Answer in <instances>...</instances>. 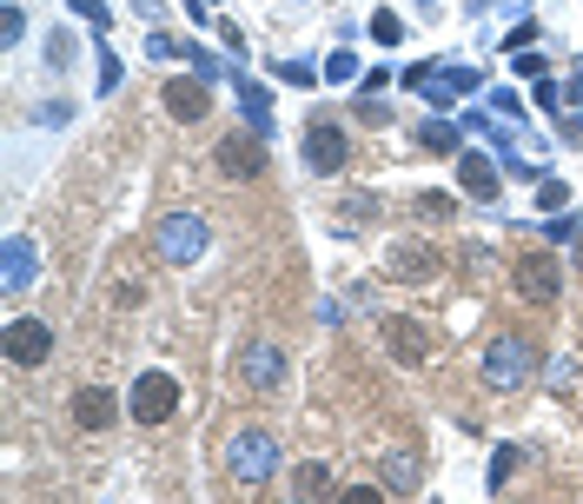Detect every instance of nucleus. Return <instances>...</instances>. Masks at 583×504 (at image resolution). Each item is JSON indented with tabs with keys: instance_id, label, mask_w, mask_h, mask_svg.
Listing matches in <instances>:
<instances>
[{
	"instance_id": "nucleus-1",
	"label": "nucleus",
	"mask_w": 583,
	"mask_h": 504,
	"mask_svg": "<svg viewBox=\"0 0 583 504\" xmlns=\"http://www.w3.org/2000/svg\"><path fill=\"white\" fill-rule=\"evenodd\" d=\"M531 365H537V346L524 339V332H497L477 372H484V392H524Z\"/></svg>"
},
{
	"instance_id": "nucleus-2",
	"label": "nucleus",
	"mask_w": 583,
	"mask_h": 504,
	"mask_svg": "<svg viewBox=\"0 0 583 504\" xmlns=\"http://www.w3.org/2000/svg\"><path fill=\"white\" fill-rule=\"evenodd\" d=\"M153 245H159V260H166V266H193V260H206L212 226H206L199 213H166V219L153 226Z\"/></svg>"
},
{
	"instance_id": "nucleus-3",
	"label": "nucleus",
	"mask_w": 583,
	"mask_h": 504,
	"mask_svg": "<svg viewBox=\"0 0 583 504\" xmlns=\"http://www.w3.org/2000/svg\"><path fill=\"white\" fill-rule=\"evenodd\" d=\"M226 471H232L239 484H266V478L279 471V445H272V432L239 425V432H232V445H226Z\"/></svg>"
},
{
	"instance_id": "nucleus-4",
	"label": "nucleus",
	"mask_w": 583,
	"mask_h": 504,
	"mask_svg": "<svg viewBox=\"0 0 583 504\" xmlns=\"http://www.w3.org/2000/svg\"><path fill=\"white\" fill-rule=\"evenodd\" d=\"M511 292L531 299V305H550L563 292V266H557V252H518V266H511Z\"/></svg>"
},
{
	"instance_id": "nucleus-5",
	"label": "nucleus",
	"mask_w": 583,
	"mask_h": 504,
	"mask_svg": "<svg viewBox=\"0 0 583 504\" xmlns=\"http://www.w3.org/2000/svg\"><path fill=\"white\" fill-rule=\"evenodd\" d=\"M126 411L139 418V425H166V418L180 411V385H173V372H139V379H133Z\"/></svg>"
},
{
	"instance_id": "nucleus-6",
	"label": "nucleus",
	"mask_w": 583,
	"mask_h": 504,
	"mask_svg": "<svg viewBox=\"0 0 583 504\" xmlns=\"http://www.w3.org/2000/svg\"><path fill=\"white\" fill-rule=\"evenodd\" d=\"M212 159L226 180H266V133H226L212 146Z\"/></svg>"
},
{
	"instance_id": "nucleus-7",
	"label": "nucleus",
	"mask_w": 583,
	"mask_h": 504,
	"mask_svg": "<svg viewBox=\"0 0 583 504\" xmlns=\"http://www.w3.org/2000/svg\"><path fill=\"white\" fill-rule=\"evenodd\" d=\"M345 159H352V140L339 120H305V166L312 173H345Z\"/></svg>"
},
{
	"instance_id": "nucleus-8",
	"label": "nucleus",
	"mask_w": 583,
	"mask_h": 504,
	"mask_svg": "<svg viewBox=\"0 0 583 504\" xmlns=\"http://www.w3.org/2000/svg\"><path fill=\"white\" fill-rule=\"evenodd\" d=\"M212 80H193V73H173V80H166V87H159V107L166 113H173L180 127H199L206 120V107H212Z\"/></svg>"
},
{
	"instance_id": "nucleus-9",
	"label": "nucleus",
	"mask_w": 583,
	"mask_h": 504,
	"mask_svg": "<svg viewBox=\"0 0 583 504\" xmlns=\"http://www.w3.org/2000/svg\"><path fill=\"white\" fill-rule=\"evenodd\" d=\"M8 359L14 365H47L53 359V325L47 319H14L8 325Z\"/></svg>"
},
{
	"instance_id": "nucleus-10",
	"label": "nucleus",
	"mask_w": 583,
	"mask_h": 504,
	"mask_svg": "<svg viewBox=\"0 0 583 504\" xmlns=\"http://www.w3.org/2000/svg\"><path fill=\"white\" fill-rule=\"evenodd\" d=\"M239 379L253 385V392H279V379H286V359H279V346L272 339H253L239 352Z\"/></svg>"
},
{
	"instance_id": "nucleus-11",
	"label": "nucleus",
	"mask_w": 583,
	"mask_h": 504,
	"mask_svg": "<svg viewBox=\"0 0 583 504\" xmlns=\"http://www.w3.org/2000/svg\"><path fill=\"white\" fill-rule=\"evenodd\" d=\"M385 346H391L398 365H425V359H432V332H425L418 319H398V312H391V319H385Z\"/></svg>"
},
{
	"instance_id": "nucleus-12",
	"label": "nucleus",
	"mask_w": 583,
	"mask_h": 504,
	"mask_svg": "<svg viewBox=\"0 0 583 504\" xmlns=\"http://www.w3.org/2000/svg\"><path fill=\"white\" fill-rule=\"evenodd\" d=\"M113 418H120V398H113L107 385H80V392H73V425H80V432H107Z\"/></svg>"
},
{
	"instance_id": "nucleus-13",
	"label": "nucleus",
	"mask_w": 583,
	"mask_h": 504,
	"mask_svg": "<svg viewBox=\"0 0 583 504\" xmlns=\"http://www.w3.org/2000/svg\"><path fill=\"white\" fill-rule=\"evenodd\" d=\"M497 187H505V180H497V166H490L484 153H458V193H464V200L490 206V200H497Z\"/></svg>"
},
{
	"instance_id": "nucleus-14",
	"label": "nucleus",
	"mask_w": 583,
	"mask_h": 504,
	"mask_svg": "<svg viewBox=\"0 0 583 504\" xmlns=\"http://www.w3.org/2000/svg\"><path fill=\"white\" fill-rule=\"evenodd\" d=\"M27 286H34V245L8 239V292H27Z\"/></svg>"
},
{
	"instance_id": "nucleus-15",
	"label": "nucleus",
	"mask_w": 583,
	"mask_h": 504,
	"mask_svg": "<svg viewBox=\"0 0 583 504\" xmlns=\"http://www.w3.org/2000/svg\"><path fill=\"white\" fill-rule=\"evenodd\" d=\"M418 146H425V153H458V127H451V120H425V127H418Z\"/></svg>"
},
{
	"instance_id": "nucleus-16",
	"label": "nucleus",
	"mask_w": 583,
	"mask_h": 504,
	"mask_svg": "<svg viewBox=\"0 0 583 504\" xmlns=\"http://www.w3.org/2000/svg\"><path fill=\"white\" fill-rule=\"evenodd\" d=\"M239 100H245V120H253V127L266 133V120H272V100H266V87H253V80H239Z\"/></svg>"
},
{
	"instance_id": "nucleus-17",
	"label": "nucleus",
	"mask_w": 583,
	"mask_h": 504,
	"mask_svg": "<svg viewBox=\"0 0 583 504\" xmlns=\"http://www.w3.org/2000/svg\"><path fill=\"white\" fill-rule=\"evenodd\" d=\"M292 491H299V497H318V491H331V471H325V465H312V458H305V465H299V471H292Z\"/></svg>"
},
{
	"instance_id": "nucleus-18",
	"label": "nucleus",
	"mask_w": 583,
	"mask_h": 504,
	"mask_svg": "<svg viewBox=\"0 0 583 504\" xmlns=\"http://www.w3.org/2000/svg\"><path fill=\"white\" fill-rule=\"evenodd\" d=\"M385 478H391L398 491H411V484H418V478H425V458H411V452H398V458L385 465Z\"/></svg>"
},
{
	"instance_id": "nucleus-19",
	"label": "nucleus",
	"mask_w": 583,
	"mask_h": 504,
	"mask_svg": "<svg viewBox=\"0 0 583 504\" xmlns=\"http://www.w3.org/2000/svg\"><path fill=\"white\" fill-rule=\"evenodd\" d=\"M372 40H378V47H398V40H404V21H398L391 8H378V14H372Z\"/></svg>"
},
{
	"instance_id": "nucleus-20",
	"label": "nucleus",
	"mask_w": 583,
	"mask_h": 504,
	"mask_svg": "<svg viewBox=\"0 0 583 504\" xmlns=\"http://www.w3.org/2000/svg\"><path fill=\"white\" fill-rule=\"evenodd\" d=\"M511 471H518V445H505V452L490 458V491H505V484H511Z\"/></svg>"
},
{
	"instance_id": "nucleus-21",
	"label": "nucleus",
	"mask_w": 583,
	"mask_h": 504,
	"mask_svg": "<svg viewBox=\"0 0 583 504\" xmlns=\"http://www.w3.org/2000/svg\"><path fill=\"white\" fill-rule=\"evenodd\" d=\"M563 200H570V187H563V180H544V187H537V206H544V213H557Z\"/></svg>"
},
{
	"instance_id": "nucleus-22",
	"label": "nucleus",
	"mask_w": 583,
	"mask_h": 504,
	"mask_svg": "<svg viewBox=\"0 0 583 504\" xmlns=\"http://www.w3.org/2000/svg\"><path fill=\"white\" fill-rule=\"evenodd\" d=\"M80 21H94V27H100V34H107V27H113V14H107V8H100V0H80Z\"/></svg>"
},
{
	"instance_id": "nucleus-23",
	"label": "nucleus",
	"mask_w": 583,
	"mask_h": 504,
	"mask_svg": "<svg viewBox=\"0 0 583 504\" xmlns=\"http://www.w3.org/2000/svg\"><path fill=\"white\" fill-rule=\"evenodd\" d=\"M418 213H425V219H451V200H445V193H425Z\"/></svg>"
},
{
	"instance_id": "nucleus-24",
	"label": "nucleus",
	"mask_w": 583,
	"mask_h": 504,
	"mask_svg": "<svg viewBox=\"0 0 583 504\" xmlns=\"http://www.w3.org/2000/svg\"><path fill=\"white\" fill-rule=\"evenodd\" d=\"M279 73H286V80H292V87H312V80H318V73H312V67H305V60H286V67H279Z\"/></svg>"
},
{
	"instance_id": "nucleus-25",
	"label": "nucleus",
	"mask_w": 583,
	"mask_h": 504,
	"mask_svg": "<svg viewBox=\"0 0 583 504\" xmlns=\"http://www.w3.org/2000/svg\"><path fill=\"white\" fill-rule=\"evenodd\" d=\"M113 87H120V60L100 53V94H113Z\"/></svg>"
},
{
	"instance_id": "nucleus-26",
	"label": "nucleus",
	"mask_w": 583,
	"mask_h": 504,
	"mask_svg": "<svg viewBox=\"0 0 583 504\" xmlns=\"http://www.w3.org/2000/svg\"><path fill=\"white\" fill-rule=\"evenodd\" d=\"M563 94H570V100H583V67H576V80H570V87H563Z\"/></svg>"
},
{
	"instance_id": "nucleus-27",
	"label": "nucleus",
	"mask_w": 583,
	"mask_h": 504,
	"mask_svg": "<svg viewBox=\"0 0 583 504\" xmlns=\"http://www.w3.org/2000/svg\"><path fill=\"white\" fill-rule=\"evenodd\" d=\"M576 260H583V232H576Z\"/></svg>"
},
{
	"instance_id": "nucleus-28",
	"label": "nucleus",
	"mask_w": 583,
	"mask_h": 504,
	"mask_svg": "<svg viewBox=\"0 0 583 504\" xmlns=\"http://www.w3.org/2000/svg\"><path fill=\"white\" fill-rule=\"evenodd\" d=\"M576 133H583V120H576Z\"/></svg>"
}]
</instances>
